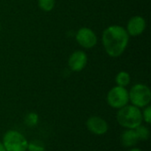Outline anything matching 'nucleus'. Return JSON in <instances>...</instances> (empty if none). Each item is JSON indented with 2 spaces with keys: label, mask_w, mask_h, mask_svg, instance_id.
<instances>
[{
  "label": "nucleus",
  "mask_w": 151,
  "mask_h": 151,
  "mask_svg": "<svg viewBox=\"0 0 151 151\" xmlns=\"http://www.w3.org/2000/svg\"><path fill=\"white\" fill-rule=\"evenodd\" d=\"M102 41L106 53L111 58H118L126 50L129 42V35L123 27L112 25L104 29Z\"/></svg>",
  "instance_id": "obj_1"
},
{
  "label": "nucleus",
  "mask_w": 151,
  "mask_h": 151,
  "mask_svg": "<svg viewBox=\"0 0 151 151\" xmlns=\"http://www.w3.org/2000/svg\"><path fill=\"white\" fill-rule=\"evenodd\" d=\"M117 120L119 124L127 129H134L142 125V115L140 109L134 105H126L120 109L117 113Z\"/></svg>",
  "instance_id": "obj_2"
},
{
  "label": "nucleus",
  "mask_w": 151,
  "mask_h": 151,
  "mask_svg": "<svg viewBox=\"0 0 151 151\" xmlns=\"http://www.w3.org/2000/svg\"><path fill=\"white\" fill-rule=\"evenodd\" d=\"M128 95L132 104L138 108L148 106L151 101L150 88L147 85L142 83H138L133 86L130 89V92H128Z\"/></svg>",
  "instance_id": "obj_3"
},
{
  "label": "nucleus",
  "mask_w": 151,
  "mask_h": 151,
  "mask_svg": "<svg viewBox=\"0 0 151 151\" xmlns=\"http://www.w3.org/2000/svg\"><path fill=\"white\" fill-rule=\"evenodd\" d=\"M3 145L6 151H26L28 142L22 134L15 130H10L4 135Z\"/></svg>",
  "instance_id": "obj_4"
},
{
  "label": "nucleus",
  "mask_w": 151,
  "mask_h": 151,
  "mask_svg": "<svg viewBox=\"0 0 151 151\" xmlns=\"http://www.w3.org/2000/svg\"><path fill=\"white\" fill-rule=\"evenodd\" d=\"M129 102L128 91L126 88L116 86L113 87L107 95L108 104L114 109H120L126 106Z\"/></svg>",
  "instance_id": "obj_5"
},
{
  "label": "nucleus",
  "mask_w": 151,
  "mask_h": 151,
  "mask_svg": "<svg viewBox=\"0 0 151 151\" xmlns=\"http://www.w3.org/2000/svg\"><path fill=\"white\" fill-rule=\"evenodd\" d=\"M76 41L81 47L91 49L97 43V36L96 33L88 27H81L76 33Z\"/></svg>",
  "instance_id": "obj_6"
},
{
  "label": "nucleus",
  "mask_w": 151,
  "mask_h": 151,
  "mask_svg": "<svg viewBox=\"0 0 151 151\" xmlns=\"http://www.w3.org/2000/svg\"><path fill=\"white\" fill-rule=\"evenodd\" d=\"M88 63L87 54L82 50H76L73 52L68 58V66L73 72L82 71Z\"/></svg>",
  "instance_id": "obj_7"
},
{
  "label": "nucleus",
  "mask_w": 151,
  "mask_h": 151,
  "mask_svg": "<svg viewBox=\"0 0 151 151\" xmlns=\"http://www.w3.org/2000/svg\"><path fill=\"white\" fill-rule=\"evenodd\" d=\"M146 28V20L142 16L132 17L127 25V32L129 36H138L142 35Z\"/></svg>",
  "instance_id": "obj_8"
},
{
  "label": "nucleus",
  "mask_w": 151,
  "mask_h": 151,
  "mask_svg": "<svg viewBox=\"0 0 151 151\" xmlns=\"http://www.w3.org/2000/svg\"><path fill=\"white\" fill-rule=\"evenodd\" d=\"M86 126L92 134H96V135H103L106 134L108 131L107 122L104 119L97 117V116L90 117L87 120Z\"/></svg>",
  "instance_id": "obj_9"
},
{
  "label": "nucleus",
  "mask_w": 151,
  "mask_h": 151,
  "mask_svg": "<svg viewBox=\"0 0 151 151\" xmlns=\"http://www.w3.org/2000/svg\"><path fill=\"white\" fill-rule=\"evenodd\" d=\"M120 142L123 146L130 148L135 146L140 141L134 129H127L121 134Z\"/></svg>",
  "instance_id": "obj_10"
},
{
  "label": "nucleus",
  "mask_w": 151,
  "mask_h": 151,
  "mask_svg": "<svg viewBox=\"0 0 151 151\" xmlns=\"http://www.w3.org/2000/svg\"><path fill=\"white\" fill-rule=\"evenodd\" d=\"M115 81H116V83L118 84V86L126 88L127 86L129 85V83L131 81V76L127 72L121 71L117 74Z\"/></svg>",
  "instance_id": "obj_11"
},
{
  "label": "nucleus",
  "mask_w": 151,
  "mask_h": 151,
  "mask_svg": "<svg viewBox=\"0 0 151 151\" xmlns=\"http://www.w3.org/2000/svg\"><path fill=\"white\" fill-rule=\"evenodd\" d=\"M134 131H135V133H136V134L138 136L139 141H147V140H149L150 133V130H149V128L147 127L140 125V126H138L137 127L134 128Z\"/></svg>",
  "instance_id": "obj_12"
},
{
  "label": "nucleus",
  "mask_w": 151,
  "mask_h": 151,
  "mask_svg": "<svg viewBox=\"0 0 151 151\" xmlns=\"http://www.w3.org/2000/svg\"><path fill=\"white\" fill-rule=\"evenodd\" d=\"M55 0H38V5L44 12H50L55 6Z\"/></svg>",
  "instance_id": "obj_13"
},
{
  "label": "nucleus",
  "mask_w": 151,
  "mask_h": 151,
  "mask_svg": "<svg viewBox=\"0 0 151 151\" xmlns=\"http://www.w3.org/2000/svg\"><path fill=\"white\" fill-rule=\"evenodd\" d=\"M27 150L29 151H44L45 147L43 143L40 141H33L27 145Z\"/></svg>",
  "instance_id": "obj_14"
},
{
  "label": "nucleus",
  "mask_w": 151,
  "mask_h": 151,
  "mask_svg": "<svg viewBox=\"0 0 151 151\" xmlns=\"http://www.w3.org/2000/svg\"><path fill=\"white\" fill-rule=\"evenodd\" d=\"M25 121H26V124L29 127H34L37 124L38 122V115L36 113H34V112H31V113H28L27 116H26V119H25Z\"/></svg>",
  "instance_id": "obj_15"
},
{
  "label": "nucleus",
  "mask_w": 151,
  "mask_h": 151,
  "mask_svg": "<svg viewBox=\"0 0 151 151\" xmlns=\"http://www.w3.org/2000/svg\"><path fill=\"white\" fill-rule=\"evenodd\" d=\"M142 119H144V121L147 124H150L151 122V107L148 106L145 108V110L143 111V112L142 113Z\"/></svg>",
  "instance_id": "obj_16"
},
{
  "label": "nucleus",
  "mask_w": 151,
  "mask_h": 151,
  "mask_svg": "<svg viewBox=\"0 0 151 151\" xmlns=\"http://www.w3.org/2000/svg\"><path fill=\"white\" fill-rule=\"evenodd\" d=\"M0 151H6V150H5V149H4V145H3V143H2V142H0Z\"/></svg>",
  "instance_id": "obj_17"
},
{
  "label": "nucleus",
  "mask_w": 151,
  "mask_h": 151,
  "mask_svg": "<svg viewBox=\"0 0 151 151\" xmlns=\"http://www.w3.org/2000/svg\"><path fill=\"white\" fill-rule=\"evenodd\" d=\"M129 151H142L140 149H137V148H134V149H132V150H130Z\"/></svg>",
  "instance_id": "obj_18"
},
{
  "label": "nucleus",
  "mask_w": 151,
  "mask_h": 151,
  "mask_svg": "<svg viewBox=\"0 0 151 151\" xmlns=\"http://www.w3.org/2000/svg\"><path fill=\"white\" fill-rule=\"evenodd\" d=\"M0 28H1V24H0Z\"/></svg>",
  "instance_id": "obj_19"
}]
</instances>
